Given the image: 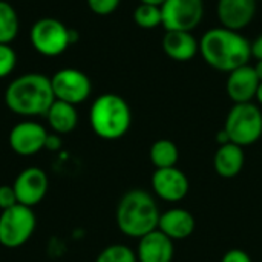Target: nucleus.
<instances>
[{"label": "nucleus", "instance_id": "f257e3e1", "mask_svg": "<svg viewBox=\"0 0 262 262\" xmlns=\"http://www.w3.org/2000/svg\"><path fill=\"white\" fill-rule=\"evenodd\" d=\"M3 101L8 111L23 118L45 117L55 101L51 77L41 72H26L6 86Z\"/></svg>", "mask_w": 262, "mask_h": 262}, {"label": "nucleus", "instance_id": "f03ea898", "mask_svg": "<svg viewBox=\"0 0 262 262\" xmlns=\"http://www.w3.org/2000/svg\"><path fill=\"white\" fill-rule=\"evenodd\" d=\"M203 60L220 72H232L252 58V43L239 32L227 28H212L200 40Z\"/></svg>", "mask_w": 262, "mask_h": 262}, {"label": "nucleus", "instance_id": "7ed1b4c3", "mask_svg": "<svg viewBox=\"0 0 262 262\" xmlns=\"http://www.w3.org/2000/svg\"><path fill=\"white\" fill-rule=\"evenodd\" d=\"M160 209L152 193L144 189H130L118 201L115 209V223L118 230L134 239L158 229Z\"/></svg>", "mask_w": 262, "mask_h": 262}, {"label": "nucleus", "instance_id": "20e7f679", "mask_svg": "<svg viewBox=\"0 0 262 262\" xmlns=\"http://www.w3.org/2000/svg\"><path fill=\"white\" fill-rule=\"evenodd\" d=\"M89 126L101 140L115 141L123 138L132 126L129 103L118 94L98 95L89 109Z\"/></svg>", "mask_w": 262, "mask_h": 262}, {"label": "nucleus", "instance_id": "39448f33", "mask_svg": "<svg viewBox=\"0 0 262 262\" xmlns=\"http://www.w3.org/2000/svg\"><path fill=\"white\" fill-rule=\"evenodd\" d=\"M80 38L75 29L68 28L61 20L54 17H43L32 23L29 29V43L35 52L43 57H60L68 48Z\"/></svg>", "mask_w": 262, "mask_h": 262}, {"label": "nucleus", "instance_id": "423d86ee", "mask_svg": "<svg viewBox=\"0 0 262 262\" xmlns=\"http://www.w3.org/2000/svg\"><path fill=\"white\" fill-rule=\"evenodd\" d=\"M224 130L232 143L247 147L258 143L262 137V111L253 101L233 104L229 111Z\"/></svg>", "mask_w": 262, "mask_h": 262}, {"label": "nucleus", "instance_id": "0eeeda50", "mask_svg": "<svg viewBox=\"0 0 262 262\" xmlns=\"http://www.w3.org/2000/svg\"><path fill=\"white\" fill-rule=\"evenodd\" d=\"M37 229V216L31 207L15 204L0 213V246L18 249L25 246Z\"/></svg>", "mask_w": 262, "mask_h": 262}, {"label": "nucleus", "instance_id": "6e6552de", "mask_svg": "<svg viewBox=\"0 0 262 262\" xmlns=\"http://www.w3.org/2000/svg\"><path fill=\"white\" fill-rule=\"evenodd\" d=\"M51 84L55 100L78 106L92 94L91 78L77 68H63L54 72Z\"/></svg>", "mask_w": 262, "mask_h": 262}, {"label": "nucleus", "instance_id": "1a4fd4ad", "mask_svg": "<svg viewBox=\"0 0 262 262\" xmlns=\"http://www.w3.org/2000/svg\"><path fill=\"white\" fill-rule=\"evenodd\" d=\"M48 135V129L41 123L32 118H25L11 127L8 143L15 155L28 158L45 150Z\"/></svg>", "mask_w": 262, "mask_h": 262}, {"label": "nucleus", "instance_id": "9d476101", "mask_svg": "<svg viewBox=\"0 0 262 262\" xmlns=\"http://www.w3.org/2000/svg\"><path fill=\"white\" fill-rule=\"evenodd\" d=\"M161 14L166 31L192 32L204 17V0H167Z\"/></svg>", "mask_w": 262, "mask_h": 262}, {"label": "nucleus", "instance_id": "9b49d317", "mask_svg": "<svg viewBox=\"0 0 262 262\" xmlns=\"http://www.w3.org/2000/svg\"><path fill=\"white\" fill-rule=\"evenodd\" d=\"M150 186L154 195L169 204L181 203L190 190L189 177L177 166L155 169L150 178Z\"/></svg>", "mask_w": 262, "mask_h": 262}, {"label": "nucleus", "instance_id": "f8f14e48", "mask_svg": "<svg viewBox=\"0 0 262 262\" xmlns=\"http://www.w3.org/2000/svg\"><path fill=\"white\" fill-rule=\"evenodd\" d=\"M12 187L17 195V201L26 207L38 206L49 190V178L40 167L31 166L23 169L14 180Z\"/></svg>", "mask_w": 262, "mask_h": 262}, {"label": "nucleus", "instance_id": "ddd939ff", "mask_svg": "<svg viewBox=\"0 0 262 262\" xmlns=\"http://www.w3.org/2000/svg\"><path fill=\"white\" fill-rule=\"evenodd\" d=\"M256 0H218L216 14L223 28L243 31L256 15Z\"/></svg>", "mask_w": 262, "mask_h": 262}, {"label": "nucleus", "instance_id": "4468645a", "mask_svg": "<svg viewBox=\"0 0 262 262\" xmlns=\"http://www.w3.org/2000/svg\"><path fill=\"white\" fill-rule=\"evenodd\" d=\"M261 80L255 71V66L244 64L232 72H229L226 81V92L233 104L238 103H250L255 100L258 86Z\"/></svg>", "mask_w": 262, "mask_h": 262}, {"label": "nucleus", "instance_id": "2eb2a0df", "mask_svg": "<svg viewBox=\"0 0 262 262\" xmlns=\"http://www.w3.org/2000/svg\"><path fill=\"white\" fill-rule=\"evenodd\" d=\"M196 221L190 210L183 207H170L160 215L158 230L169 236L173 243L190 238L195 232Z\"/></svg>", "mask_w": 262, "mask_h": 262}, {"label": "nucleus", "instance_id": "dca6fc26", "mask_svg": "<svg viewBox=\"0 0 262 262\" xmlns=\"http://www.w3.org/2000/svg\"><path fill=\"white\" fill-rule=\"evenodd\" d=\"M138 262H172L175 258V243L158 229L138 239Z\"/></svg>", "mask_w": 262, "mask_h": 262}, {"label": "nucleus", "instance_id": "f3484780", "mask_svg": "<svg viewBox=\"0 0 262 262\" xmlns=\"http://www.w3.org/2000/svg\"><path fill=\"white\" fill-rule=\"evenodd\" d=\"M164 54L173 61H190L200 52V41L187 31H166L161 41Z\"/></svg>", "mask_w": 262, "mask_h": 262}, {"label": "nucleus", "instance_id": "a211bd4d", "mask_svg": "<svg viewBox=\"0 0 262 262\" xmlns=\"http://www.w3.org/2000/svg\"><path fill=\"white\" fill-rule=\"evenodd\" d=\"M246 164V154L244 147L229 141L226 144L218 146L213 155V169L218 177L224 180L236 178Z\"/></svg>", "mask_w": 262, "mask_h": 262}, {"label": "nucleus", "instance_id": "6ab92c4d", "mask_svg": "<svg viewBox=\"0 0 262 262\" xmlns=\"http://www.w3.org/2000/svg\"><path fill=\"white\" fill-rule=\"evenodd\" d=\"M51 132L57 135H68L78 126V111L77 106L55 100L45 115Z\"/></svg>", "mask_w": 262, "mask_h": 262}, {"label": "nucleus", "instance_id": "aec40b11", "mask_svg": "<svg viewBox=\"0 0 262 262\" xmlns=\"http://www.w3.org/2000/svg\"><path fill=\"white\" fill-rule=\"evenodd\" d=\"M149 160L155 169L175 167L178 164V160H180V149L172 140L160 138L150 146Z\"/></svg>", "mask_w": 262, "mask_h": 262}, {"label": "nucleus", "instance_id": "412c9836", "mask_svg": "<svg viewBox=\"0 0 262 262\" xmlns=\"http://www.w3.org/2000/svg\"><path fill=\"white\" fill-rule=\"evenodd\" d=\"M20 32L17 9L6 0H0V43L11 45Z\"/></svg>", "mask_w": 262, "mask_h": 262}, {"label": "nucleus", "instance_id": "4be33fe9", "mask_svg": "<svg viewBox=\"0 0 262 262\" xmlns=\"http://www.w3.org/2000/svg\"><path fill=\"white\" fill-rule=\"evenodd\" d=\"M134 21L143 29H155L163 25L161 8L147 3H140L134 11Z\"/></svg>", "mask_w": 262, "mask_h": 262}, {"label": "nucleus", "instance_id": "5701e85b", "mask_svg": "<svg viewBox=\"0 0 262 262\" xmlns=\"http://www.w3.org/2000/svg\"><path fill=\"white\" fill-rule=\"evenodd\" d=\"M95 262H138L137 253L126 244H111L95 258Z\"/></svg>", "mask_w": 262, "mask_h": 262}, {"label": "nucleus", "instance_id": "b1692460", "mask_svg": "<svg viewBox=\"0 0 262 262\" xmlns=\"http://www.w3.org/2000/svg\"><path fill=\"white\" fill-rule=\"evenodd\" d=\"M17 52L11 45L0 43V80L9 77L17 66Z\"/></svg>", "mask_w": 262, "mask_h": 262}, {"label": "nucleus", "instance_id": "393cba45", "mask_svg": "<svg viewBox=\"0 0 262 262\" xmlns=\"http://www.w3.org/2000/svg\"><path fill=\"white\" fill-rule=\"evenodd\" d=\"M86 3L95 15L106 17L118 9L121 0H86Z\"/></svg>", "mask_w": 262, "mask_h": 262}, {"label": "nucleus", "instance_id": "a878e982", "mask_svg": "<svg viewBox=\"0 0 262 262\" xmlns=\"http://www.w3.org/2000/svg\"><path fill=\"white\" fill-rule=\"evenodd\" d=\"M18 204L15 190L12 184H2L0 186V210H6L12 206Z\"/></svg>", "mask_w": 262, "mask_h": 262}, {"label": "nucleus", "instance_id": "bb28decb", "mask_svg": "<svg viewBox=\"0 0 262 262\" xmlns=\"http://www.w3.org/2000/svg\"><path fill=\"white\" fill-rule=\"evenodd\" d=\"M221 262H253V259L243 249H230L223 255Z\"/></svg>", "mask_w": 262, "mask_h": 262}, {"label": "nucleus", "instance_id": "cd10ccee", "mask_svg": "<svg viewBox=\"0 0 262 262\" xmlns=\"http://www.w3.org/2000/svg\"><path fill=\"white\" fill-rule=\"evenodd\" d=\"M46 150H51V152H57L61 149V135H57L54 132H51L48 135V140H46Z\"/></svg>", "mask_w": 262, "mask_h": 262}, {"label": "nucleus", "instance_id": "c85d7f7f", "mask_svg": "<svg viewBox=\"0 0 262 262\" xmlns=\"http://www.w3.org/2000/svg\"><path fill=\"white\" fill-rule=\"evenodd\" d=\"M252 57H255L256 60H262V34L252 41Z\"/></svg>", "mask_w": 262, "mask_h": 262}, {"label": "nucleus", "instance_id": "c756f323", "mask_svg": "<svg viewBox=\"0 0 262 262\" xmlns=\"http://www.w3.org/2000/svg\"><path fill=\"white\" fill-rule=\"evenodd\" d=\"M216 141H218V144H220V146H221V144H226V143H229V141H230V138H229L227 132L224 130V127L216 134Z\"/></svg>", "mask_w": 262, "mask_h": 262}, {"label": "nucleus", "instance_id": "7c9ffc66", "mask_svg": "<svg viewBox=\"0 0 262 262\" xmlns=\"http://www.w3.org/2000/svg\"><path fill=\"white\" fill-rule=\"evenodd\" d=\"M167 0H140V3H147V5H154V6H163Z\"/></svg>", "mask_w": 262, "mask_h": 262}, {"label": "nucleus", "instance_id": "2f4dec72", "mask_svg": "<svg viewBox=\"0 0 262 262\" xmlns=\"http://www.w3.org/2000/svg\"><path fill=\"white\" fill-rule=\"evenodd\" d=\"M255 100L258 101V106L261 107V106H262V81H261V83H259V86H258V91H256Z\"/></svg>", "mask_w": 262, "mask_h": 262}, {"label": "nucleus", "instance_id": "473e14b6", "mask_svg": "<svg viewBox=\"0 0 262 262\" xmlns=\"http://www.w3.org/2000/svg\"><path fill=\"white\" fill-rule=\"evenodd\" d=\"M255 71H256V74H258L259 80L262 81V60H258V61H256V64H255Z\"/></svg>", "mask_w": 262, "mask_h": 262}, {"label": "nucleus", "instance_id": "72a5a7b5", "mask_svg": "<svg viewBox=\"0 0 262 262\" xmlns=\"http://www.w3.org/2000/svg\"><path fill=\"white\" fill-rule=\"evenodd\" d=\"M256 2H258V3H259V2H262V0H256Z\"/></svg>", "mask_w": 262, "mask_h": 262}]
</instances>
